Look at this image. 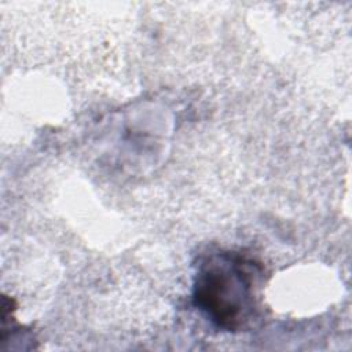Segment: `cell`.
I'll return each instance as SVG.
<instances>
[{"instance_id":"obj_1","label":"cell","mask_w":352,"mask_h":352,"mask_svg":"<svg viewBox=\"0 0 352 352\" xmlns=\"http://www.w3.org/2000/svg\"><path fill=\"white\" fill-rule=\"evenodd\" d=\"M258 267L236 253H216L199 267L195 305L219 327L239 330L254 316Z\"/></svg>"}]
</instances>
